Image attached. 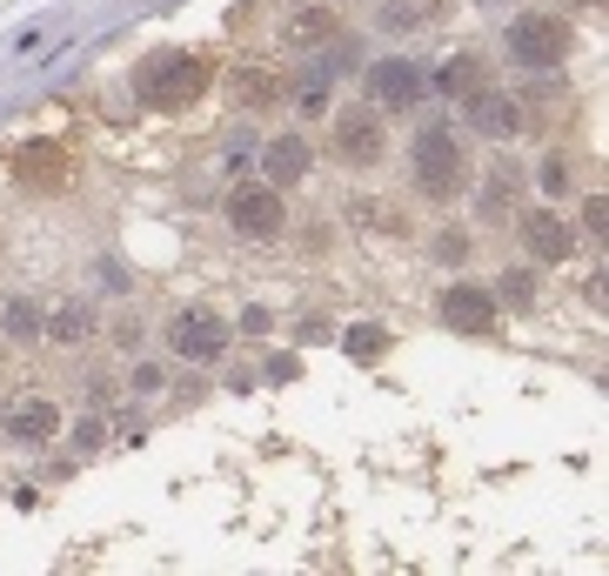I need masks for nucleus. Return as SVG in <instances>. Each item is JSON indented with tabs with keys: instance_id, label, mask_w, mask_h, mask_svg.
<instances>
[{
	"instance_id": "obj_1",
	"label": "nucleus",
	"mask_w": 609,
	"mask_h": 576,
	"mask_svg": "<svg viewBox=\"0 0 609 576\" xmlns=\"http://www.w3.org/2000/svg\"><path fill=\"white\" fill-rule=\"evenodd\" d=\"M469 182H476V169H469V148H463L456 121H443V115L422 121L409 134V188L435 208H449V202L469 195Z\"/></svg>"
},
{
	"instance_id": "obj_2",
	"label": "nucleus",
	"mask_w": 609,
	"mask_h": 576,
	"mask_svg": "<svg viewBox=\"0 0 609 576\" xmlns=\"http://www.w3.org/2000/svg\"><path fill=\"white\" fill-rule=\"evenodd\" d=\"M208 88H215V61H208V54H154V61H141V74H134V95H141V108H154V115H182V108H195Z\"/></svg>"
},
{
	"instance_id": "obj_3",
	"label": "nucleus",
	"mask_w": 609,
	"mask_h": 576,
	"mask_svg": "<svg viewBox=\"0 0 609 576\" xmlns=\"http://www.w3.org/2000/svg\"><path fill=\"white\" fill-rule=\"evenodd\" d=\"M502 47H509V61H515L522 74H556V67L576 54V28H569V14H556V8H522V14L502 28Z\"/></svg>"
},
{
	"instance_id": "obj_4",
	"label": "nucleus",
	"mask_w": 609,
	"mask_h": 576,
	"mask_svg": "<svg viewBox=\"0 0 609 576\" xmlns=\"http://www.w3.org/2000/svg\"><path fill=\"white\" fill-rule=\"evenodd\" d=\"M228 228L241 235V241H282L289 235V195L275 188V182H235L228 188Z\"/></svg>"
},
{
	"instance_id": "obj_5",
	"label": "nucleus",
	"mask_w": 609,
	"mask_h": 576,
	"mask_svg": "<svg viewBox=\"0 0 609 576\" xmlns=\"http://www.w3.org/2000/svg\"><path fill=\"white\" fill-rule=\"evenodd\" d=\"M328 141L348 169H376L389 154V115L369 108V101H348V108H328Z\"/></svg>"
},
{
	"instance_id": "obj_6",
	"label": "nucleus",
	"mask_w": 609,
	"mask_h": 576,
	"mask_svg": "<svg viewBox=\"0 0 609 576\" xmlns=\"http://www.w3.org/2000/svg\"><path fill=\"white\" fill-rule=\"evenodd\" d=\"M509 228L522 235V256H530V262H543V269L576 262V221H569L563 208H550V202H536V208H530V202H522Z\"/></svg>"
},
{
	"instance_id": "obj_7",
	"label": "nucleus",
	"mask_w": 609,
	"mask_h": 576,
	"mask_svg": "<svg viewBox=\"0 0 609 576\" xmlns=\"http://www.w3.org/2000/svg\"><path fill=\"white\" fill-rule=\"evenodd\" d=\"M362 95H369V108H382V115H415V108L428 101V67H422L415 54H382V61L369 67V80H362Z\"/></svg>"
},
{
	"instance_id": "obj_8",
	"label": "nucleus",
	"mask_w": 609,
	"mask_h": 576,
	"mask_svg": "<svg viewBox=\"0 0 609 576\" xmlns=\"http://www.w3.org/2000/svg\"><path fill=\"white\" fill-rule=\"evenodd\" d=\"M228 343H235V328L215 308H182V315L167 322V349L182 356V362H221Z\"/></svg>"
},
{
	"instance_id": "obj_9",
	"label": "nucleus",
	"mask_w": 609,
	"mask_h": 576,
	"mask_svg": "<svg viewBox=\"0 0 609 576\" xmlns=\"http://www.w3.org/2000/svg\"><path fill=\"white\" fill-rule=\"evenodd\" d=\"M435 315H443V328H456V336H496V322H502V302H496L489 289L449 282L443 295H435Z\"/></svg>"
},
{
	"instance_id": "obj_10",
	"label": "nucleus",
	"mask_w": 609,
	"mask_h": 576,
	"mask_svg": "<svg viewBox=\"0 0 609 576\" xmlns=\"http://www.w3.org/2000/svg\"><path fill=\"white\" fill-rule=\"evenodd\" d=\"M0 436H8L14 449H41L61 436V402L54 395H14L8 416H0Z\"/></svg>"
},
{
	"instance_id": "obj_11",
	"label": "nucleus",
	"mask_w": 609,
	"mask_h": 576,
	"mask_svg": "<svg viewBox=\"0 0 609 576\" xmlns=\"http://www.w3.org/2000/svg\"><path fill=\"white\" fill-rule=\"evenodd\" d=\"M8 175H14L28 195H61V188H67V148H54V141H28V148L8 154Z\"/></svg>"
},
{
	"instance_id": "obj_12",
	"label": "nucleus",
	"mask_w": 609,
	"mask_h": 576,
	"mask_svg": "<svg viewBox=\"0 0 609 576\" xmlns=\"http://www.w3.org/2000/svg\"><path fill=\"white\" fill-rule=\"evenodd\" d=\"M308 175H315V141H308L302 128H289V134H275L269 148H261V182H275L282 195L302 188Z\"/></svg>"
},
{
	"instance_id": "obj_13",
	"label": "nucleus",
	"mask_w": 609,
	"mask_h": 576,
	"mask_svg": "<svg viewBox=\"0 0 609 576\" xmlns=\"http://www.w3.org/2000/svg\"><path fill=\"white\" fill-rule=\"evenodd\" d=\"M482 88H496V67H489V54H476V47L449 54L443 67L428 74V95H443V101H476Z\"/></svg>"
},
{
	"instance_id": "obj_14",
	"label": "nucleus",
	"mask_w": 609,
	"mask_h": 576,
	"mask_svg": "<svg viewBox=\"0 0 609 576\" xmlns=\"http://www.w3.org/2000/svg\"><path fill=\"white\" fill-rule=\"evenodd\" d=\"M469 108V134H482V141H522V128H530V121H522V95H502V88H482L476 101H463Z\"/></svg>"
},
{
	"instance_id": "obj_15",
	"label": "nucleus",
	"mask_w": 609,
	"mask_h": 576,
	"mask_svg": "<svg viewBox=\"0 0 609 576\" xmlns=\"http://www.w3.org/2000/svg\"><path fill=\"white\" fill-rule=\"evenodd\" d=\"M522 182H530V169H515V161H496V169L482 175V188H476V215H482L489 228H509L515 208H522Z\"/></svg>"
},
{
	"instance_id": "obj_16",
	"label": "nucleus",
	"mask_w": 609,
	"mask_h": 576,
	"mask_svg": "<svg viewBox=\"0 0 609 576\" xmlns=\"http://www.w3.org/2000/svg\"><path fill=\"white\" fill-rule=\"evenodd\" d=\"M282 41H289V47H322V41H335V8H328V0H295L289 21H282Z\"/></svg>"
},
{
	"instance_id": "obj_17",
	"label": "nucleus",
	"mask_w": 609,
	"mask_h": 576,
	"mask_svg": "<svg viewBox=\"0 0 609 576\" xmlns=\"http://www.w3.org/2000/svg\"><path fill=\"white\" fill-rule=\"evenodd\" d=\"M282 95H289V80H282L275 67H241V74H235V108H241V115H269Z\"/></svg>"
},
{
	"instance_id": "obj_18",
	"label": "nucleus",
	"mask_w": 609,
	"mask_h": 576,
	"mask_svg": "<svg viewBox=\"0 0 609 576\" xmlns=\"http://www.w3.org/2000/svg\"><path fill=\"white\" fill-rule=\"evenodd\" d=\"M41 315H47L41 336H47V343H61V349H74V343L95 336V315H87V302H54V308H41Z\"/></svg>"
},
{
	"instance_id": "obj_19",
	"label": "nucleus",
	"mask_w": 609,
	"mask_h": 576,
	"mask_svg": "<svg viewBox=\"0 0 609 576\" xmlns=\"http://www.w3.org/2000/svg\"><path fill=\"white\" fill-rule=\"evenodd\" d=\"M0 328H8V343H14V349H34V343H41V328H47V315H41V302H34V295H14L8 308H0Z\"/></svg>"
},
{
	"instance_id": "obj_20",
	"label": "nucleus",
	"mask_w": 609,
	"mask_h": 576,
	"mask_svg": "<svg viewBox=\"0 0 609 576\" xmlns=\"http://www.w3.org/2000/svg\"><path fill=\"white\" fill-rule=\"evenodd\" d=\"M489 295H496V302H509V308H530V302H536V269L509 262V269H502V282H496Z\"/></svg>"
},
{
	"instance_id": "obj_21",
	"label": "nucleus",
	"mask_w": 609,
	"mask_h": 576,
	"mask_svg": "<svg viewBox=\"0 0 609 576\" xmlns=\"http://www.w3.org/2000/svg\"><path fill=\"white\" fill-rule=\"evenodd\" d=\"M536 188H543L550 202H569V195H576V161H569V154H550L543 169H536Z\"/></svg>"
},
{
	"instance_id": "obj_22",
	"label": "nucleus",
	"mask_w": 609,
	"mask_h": 576,
	"mask_svg": "<svg viewBox=\"0 0 609 576\" xmlns=\"http://www.w3.org/2000/svg\"><path fill=\"white\" fill-rule=\"evenodd\" d=\"M389 349V336H382V322H356V328H348V356H356V362H376Z\"/></svg>"
},
{
	"instance_id": "obj_23",
	"label": "nucleus",
	"mask_w": 609,
	"mask_h": 576,
	"mask_svg": "<svg viewBox=\"0 0 609 576\" xmlns=\"http://www.w3.org/2000/svg\"><path fill=\"white\" fill-rule=\"evenodd\" d=\"M382 21H389V28H428V21H435V0H389Z\"/></svg>"
},
{
	"instance_id": "obj_24",
	"label": "nucleus",
	"mask_w": 609,
	"mask_h": 576,
	"mask_svg": "<svg viewBox=\"0 0 609 576\" xmlns=\"http://www.w3.org/2000/svg\"><path fill=\"white\" fill-rule=\"evenodd\" d=\"M576 235H589V241H602V235H609V202H602L596 188L583 195V228H576Z\"/></svg>"
},
{
	"instance_id": "obj_25",
	"label": "nucleus",
	"mask_w": 609,
	"mask_h": 576,
	"mask_svg": "<svg viewBox=\"0 0 609 576\" xmlns=\"http://www.w3.org/2000/svg\"><path fill=\"white\" fill-rule=\"evenodd\" d=\"M469 249H476V235H463V228L435 235V262H469Z\"/></svg>"
},
{
	"instance_id": "obj_26",
	"label": "nucleus",
	"mask_w": 609,
	"mask_h": 576,
	"mask_svg": "<svg viewBox=\"0 0 609 576\" xmlns=\"http://www.w3.org/2000/svg\"><path fill=\"white\" fill-rule=\"evenodd\" d=\"M128 389H134V395H161V389H167V376H161L154 362H141V369L128 376Z\"/></svg>"
},
{
	"instance_id": "obj_27",
	"label": "nucleus",
	"mask_w": 609,
	"mask_h": 576,
	"mask_svg": "<svg viewBox=\"0 0 609 576\" xmlns=\"http://www.w3.org/2000/svg\"><path fill=\"white\" fill-rule=\"evenodd\" d=\"M101 443H108V423H101V416H87V423L74 430V449H101Z\"/></svg>"
},
{
	"instance_id": "obj_28",
	"label": "nucleus",
	"mask_w": 609,
	"mask_h": 576,
	"mask_svg": "<svg viewBox=\"0 0 609 576\" xmlns=\"http://www.w3.org/2000/svg\"><path fill=\"white\" fill-rule=\"evenodd\" d=\"M235 328H241V336H261V328H269V308H248V315H241Z\"/></svg>"
},
{
	"instance_id": "obj_29",
	"label": "nucleus",
	"mask_w": 609,
	"mask_h": 576,
	"mask_svg": "<svg viewBox=\"0 0 609 576\" xmlns=\"http://www.w3.org/2000/svg\"><path fill=\"white\" fill-rule=\"evenodd\" d=\"M576 8H602V0H576Z\"/></svg>"
}]
</instances>
